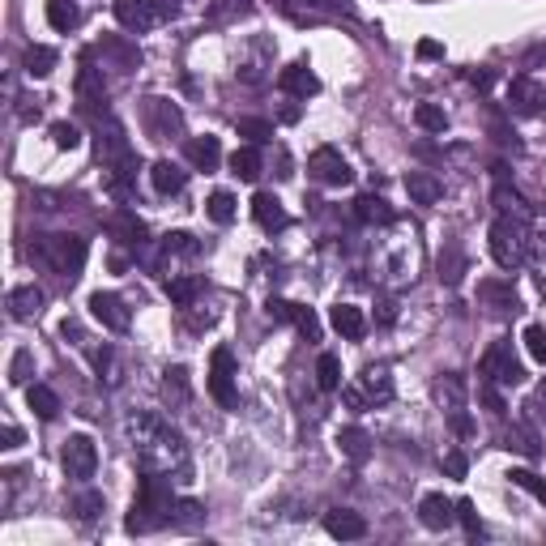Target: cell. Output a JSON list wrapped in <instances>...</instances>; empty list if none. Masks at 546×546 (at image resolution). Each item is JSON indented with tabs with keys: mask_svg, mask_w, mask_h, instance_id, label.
Returning a JSON list of instances; mask_svg holds the SVG:
<instances>
[{
	"mask_svg": "<svg viewBox=\"0 0 546 546\" xmlns=\"http://www.w3.org/2000/svg\"><path fill=\"white\" fill-rule=\"evenodd\" d=\"M124 435H129L132 452H137V461L141 469H159V474H188V449H184V435L167 423L162 414H132L124 423Z\"/></svg>",
	"mask_w": 546,
	"mask_h": 546,
	"instance_id": "6da1fadb",
	"label": "cell"
},
{
	"mask_svg": "<svg viewBox=\"0 0 546 546\" xmlns=\"http://www.w3.org/2000/svg\"><path fill=\"white\" fill-rule=\"evenodd\" d=\"M171 508H176V499H171L167 474L141 469V478H137V499H132V513H129V521H124V530L129 533L162 530V525H171Z\"/></svg>",
	"mask_w": 546,
	"mask_h": 546,
	"instance_id": "7a4b0ae2",
	"label": "cell"
},
{
	"mask_svg": "<svg viewBox=\"0 0 546 546\" xmlns=\"http://www.w3.org/2000/svg\"><path fill=\"white\" fill-rule=\"evenodd\" d=\"M491 257H496L499 269H516V265L530 260V231H525L521 218H513V214L496 218V226H491Z\"/></svg>",
	"mask_w": 546,
	"mask_h": 546,
	"instance_id": "3957f363",
	"label": "cell"
},
{
	"mask_svg": "<svg viewBox=\"0 0 546 546\" xmlns=\"http://www.w3.org/2000/svg\"><path fill=\"white\" fill-rule=\"evenodd\" d=\"M39 257L48 260L60 278L73 282L81 273V265H86V240H81V235H43V240H39Z\"/></svg>",
	"mask_w": 546,
	"mask_h": 546,
	"instance_id": "277c9868",
	"label": "cell"
},
{
	"mask_svg": "<svg viewBox=\"0 0 546 546\" xmlns=\"http://www.w3.org/2000/svg\"><path fill=\"white\" fill-rule=\"evenodd\" d=\"M235 354L226 350V346H214L209 354V393H214V402L223 405V410H235L240 405V388H235Z\"/></svg>",
	"mask_w": 546,
	"mask_h": 546,
	"instance_id": "5b68a950",
	"label": "cell"
},
{
	"mask_svg": "<svg viewBox=\"0 0 546 546\" xmlns=\"http://www.w3.org/2000/svg\"><path fill=\"white\" fill-rule=\"evenodd\" d=\"M478 371H482V380H491L499 388H513L525 380V368H521V359L513 354V341H496L491 350L482 354Z\"/></svg>",
	"mask_w": 546,
	"mask_h": 546,
	"instance_id": "8992f818",
	"label": "cell"
},
{
	"mask_svg": "<svg viewBox=\"0 0 546 546\" xmlns=\"http://www.w3.org/2000/svg\"><path fill=\"white\" fill-rule=\"evenodd\" d=\"M60 466H65L68 478H95V469H98V449H95V440L90 435H68L65 440V449H60Z\"/></svg>",
	"mask_w": 546,
	"mask_h": 546,
	"instance_id": "52a82bcc",
	"label": "cell"
},
{
	"mask_svg": "<svg viewBox=\"0 0 546 546\" xmlns=\"http://www.w3.org/2000/svg\"><path fill=\"white\" fill-rule=\"evenodd\" d=\"M435 402L449 410V423L457 435L474 432V423H469V414H466V385H461L457 376H440V380H435Z\"/></svg>",
	"mask_w": 546,
	"mask_h": 546,
	"instance_id": "ba28073f",
	"label": "cell"
},
{
	"mask_svg": "<svg viewBox=\"0 0 546 546\" xmlns=\"http://www.w3.org/2000/svg\"><path fill=\"white\" fill-rule=\"evenodd\" d=\"M307 171H312V179H321V184H329V188H346V184L354 179L350 162L341 159L333 145H321V150L307 159Z\"/></svg>",
	"mask_w": 546,
	"mask_h": 546,
	"instance_id": "9c48e42d",
	"label": "cell"
},
{
	"mask_svg": "<svg viewBox=\"0 0 546 546\" xmlns=\"http://www.w3.org/2000/svg\"><path fill=\"white\" fill-rule=\"evenodd\" d=\"M90 316H95L103 329H112V333H129V324H132V312L124 307L120 295H112V290H95V295H90Z\"/></svg>",
	"mask_w": 546,
	"mask_h": 546,
	"instance_id": "30bf717a",
	"label": "cell"
},
{
	"mask_svg": "<svg viewBox=\"0 0 546 546\" xmlns=\"http://www.w3.org/2000/svg\"><path fill=\"white\" fill-rule=\"evenodd\" d=\"M162 17V9L154 0H115V22L124 26V31H150L154 22Z\"/></svg>",
	"mask_w": 546,
	"mask_h": 546,
	"instance_id": "8fae6325",
	"label": "cell"
},
{
	"mask_svg": "<svg viewBox=\"0 0 546 546\" xmlns=\"http://www.w3.org/2000/svg\"><path fill=\"white\" fill-rule=\"evenodd\" d=\"M508 107L516 115H542L546 90L533 77H513V86H508Z\"/></svg>",
	"mask_w": 546,
	"mask_h": 546,
	"instance_id": "7c38bea8",
	"label": "cell"
},
{
	"mask_svg": "<svg viewBox=\"0 0 546 546\" xmlns=\"http://www.w3.org/2000/svg\"><path fill=\"white\" fill-rule=\"evenodd\" d=\"M145 124H150V132H154L159 141H167L171 132L184 129V115H179L176 103H167V98H150V103H145Z\"/></svg>",
	"mask_w": 546,
	"mask_h": 546,
	"instance_id": "4fadbf2b",
	"label": "cell"
},
{
	"mask_svg": "<svg viewBox=\"0 0 546 546\" xmlns=\"http://www.w3.org/2000/svg\"><path fill=\"white\" fill-rule=\"evenodd\" d=\"M418 521H423L427 530H449L452 521H457V504H452L449 496L432 491V496H423V504H418Z\"/></svg>",
	"mask_w": 546,
	"mask_h": 546,
	"instance_id": "5bb4252c",
	"label": "cell"
},
{
	"mask_svg": "<svg viewBox=\"0 0 546 546\" xmlns=\"http://www.w3.org/2000/svg\"><path fill=\"white\" fill-rule=\"evenodd\" d=\"M77 98H81V107H86V112H98V107L107 103V81H103V68L81 65V73H77Z\"/></svg>",
	"mask_w": 546,
	"mask_h": 546,
	"instance_id": "9a60e30c",
	"label": "cell"
},
{
	"mask_svg": "<svg viewBox=\"0 0 546 546\" xmlns=\"http://www.w3.org/2000/svg\"><path fill=\"white\" fill-rule=\"evenodd\" d=\"M278 86H282L290 98H312L316 90H321V77H316L307 65H287L282 73H278Z\"/></svg>",
	"mask_w": 546,
	"mask_h": 546,
	"instance_id": "2e32d148",
	"label": "cell"
},
{
	"mask_svg": "<svg viewBox=\"0 0 546 546\" xmlns=\"http://www.w3.org/2000/svg\"><path fill=\"white\" fill-rule=\"evenodd\" d=\"M324 530L333 538H341V542H354V538L368 533V521L359 513H350V508H333V513H324Z\"/></svg>",
	"mask_w": 546,
	"mask_h": 546,
	"instance_id": "e0dca14e",
	"label": "cell"
},
{
	"mask_svg": "<svg viewBox=\"0 0 546 546\" xmlns=\"http://www.w3.org/2000/svg\"><path fill=\"white\" fill-rule=\"evenodd\" d=\"M329 324L338 329L341 338H350V341H359L363 333H368V316H363V307H354V304H333Z\"/></svg>",
	"mask_w": 546,
	"mask_h": 546,
	"instance_id": "ac0fdd59",
	"label": "cell"
},
{
	"mask_svg": "<svg viewBox=\"0 0 546 546\" xmlns=\"http://www.w3.org/2000/svg\"><path fill=\"white\" fill-rule=\"evenodd\" d=\"M150 184H154V193L171 196V193H179V188L188 184V171H184L179 162H171V159H159L154 167H150Z\"/></svg>",
	"mask_w": 546,
	"mask_h": 546,
	"instance_id": "d6986e66",
	"label": "cell"
},
{
	"mask_svg": "<svg viewBox=\"0 0 546 546\" xmlns=\"http://www.w3.org/2000/svg\"><path fill=\"white\" fill-rule=\"evenodd\" d=\"M405 193H410V201H418V205H435V201L444 196V184H440L432 171H410V176H405Z\"/></svg>",
	"mask_w": 546,
	"mask_h": 546,
	"instance_id": "ffe728a7",
	"label": "cell"
},
{
	"mask_svg": "<svg viewBox=\"0 0 546 546\" xmlns=\"http://www.w3.org/2000/svg\"><path fill=\"white\" fill-rule=\"evenodd\" d=\"M354 218H359L363 226H388V223H393V209H388L385 196L363 193L359 201H354Z\"/></svg>",
	"mask_w": 546,
	"mask_h": 546,
	"instance_id": "44dd1931",
	"label": "cell"
},
{
	"mask_svg": "<svg viewBox=\"0 0 546 546\" xmlns=\"http://www.w3.org/2000/svg\"><path fill=\"white\" fill-rule=\"evenodd\" d=\"M252 218H257L265 231H282V226H287V209H282V201L273 193H257L252 196Z\"/></svg>",
	"mask_w": 546,
	"mask_h": 546,
	"instance_id": "7402d4cb",
	"label": "cell"
},
{
	"mask_svg": "<svg viewBox=\"0 0 546 546\" xmlns=\"http://www.w3.org/2000/svg\"><path fill=\"white\" fill-rule=\"evenodd\" d=\"M39 312H43V290L39 287H17L9 295V316L14 321H34Z\"/></svg>",
	"mask_w": 546,
	"mask_h": 546,
	"instance_id": "603a6c76",
	"label": "cell"
},
{
	"mask_svg": "<svg viewBox=\"0 0 546 546\" xmlns=\"http://www.w3.org/2000/svg\"><path fill=\"white\" fill-rule=\"evenodd\" d=\"M188 162H193L196 171H214V167L223 162L218 137H193V141H188Z\"/></svg>",
	"mask_w": 546,
	"mask_h": 546,
	"instance_id": "cb8c5ba5",
	"label": "cell"
},
{
	"mask_svg": "<svg viewBox=\"0 0 546 546\" xmlns=\"http://www.w3.org/2000/svg\"><path fill=\"white\" fill-rule=\"evenodd\" d=\"M162 397L176 405V410H179V405L193 402V385H188V371H184V368H167V371H162Z\"/></svg>",
	"mask_w": 546,
	"mask_h": 546,
	"instance_id": "d4e9b609",
	"label": "cell"
},
{
	"mask_svg": "<svg viewBox=\"0 0 546 546\" xmlns=\"http://www.w3.org/2000/svg\"><path fill=\"white\" fill-rule=\"evenodd\" d=\"M338 449L350 457L354 466H363V461L371 457V435L363 432V427H341V432H338Z\"/></svg>",
	"mask_w": 546,
	"mask_h": 546,
	"instance_id": "484cf974",
	"label": "cell"
},
{
	"mask_svg": "<svg viewBox=\"0 0 546 546\" xmlns=\"http://www.w3.org/2000/svg\"><path fill=\"white\" fill-rule=\"evenodd\" d=\"M231 176L243 179V184H257L260 179V150L257 145H240V150L231 154Z\"/></svg>",
	"mask_w": 546,
	"mask_h": 546,
	"instance_id": "4316f807",
	"label": "cell"
},
{
	"mask_svg": "<svg viewBox=\"0 0 546 546\" xmlns=\"http://www.w3.org/2000/svg\"><path fill=\"white\" fill-rule=\"evenodd\" d=\"M196 295H201V278L193 273H176V278H167V299L176 307H193Z\"/></svg>",
	"mask_w": 546,
	"mask_h": 546,
	"instance_id": "83f0119b",
	"label": "cell"
},
{
	"mask_svg": "<svg viewBox=\"0 0 546 546\" xmlns=\"http://www.w3.org/2000/svg\"><path fill=\"white\" fill-rule=\"evenodd\" d=\"M359 385H363V397L368 402H388L393 397V376H388V368H368L359 376Z\"/></svg>",
	"mask_w": 546,
	"mask_h": 546,
	"instance_id": "f1b7e54d",
	"label": "cell"
},
{
	"mask_svg": "<svg viewBox=\"0 0 546 546\" xmlns=\"http://www.w3.org/2000/svg\"><path fill=\"white\" fill-rule=\"evenodd\" d=\"M478 299L491 312H516V295L513 287H504V282H478Z\"/></svg>",
	"mask_w": 546,
	"mask_h": 546,
	"instance_id": "f546056e",
	"label": "cell"
},
{
	"mask_svg": "<svg viewBox=\"0 0 546 546\" xmlns=\"http://www.w3.org/2000/svg\"><path fill=\"white\" fill-rule=\"evenodd\" d=\"M26 405H31L43 423H51V418L60 414V397H56L48 385H31V388H26Z\"/></svg>",
	"mask_w": 546,
	"mask_h": 546,
	"instance_id": "4dcf8cb0",
	"label": "cell"
},
{
	"mask_svg": "<svg viewBox=\"0 0 546 546\" xmlns=\"http://www.w3.org/2000/svg\"><path fill=\"white\" fill-rule=\"evenodd\" d=\"M48 22H51V31L68 34V31H73V26L81 22L77 0H48Z\"/></svg>",
	"mask_w": 546,
	"mask_h": 546,
	"instance_id": "1f68e13d",
	"label": "cell"
},
{
	"mask_svg": "<svg viewBox=\"0 0 546 546\" xmlns=\"http://www.w3.org/2000/svg\"><path fill=\"white\" fill-rule=\"evenodd\" d=\"M112 235H120V243H145V223L137 218V214H129V209H120L112 218Z\"/></svg>",
	"mask_w": 546,
	"mask_h": 546,
	"instance_id": "d6a6232c",
	"label": "cell"
},
{
	"mask_svg": "<svg viewBox=\"0 0 546 546\" xmlns=\"http://www.w3.org/2000/svg\"><path fill=\"white\" fill-rule=\"evenodd\" d=\"M22 68H26L31 77H48L51 68H56V51L43 48V43H34V48H26V60H22Z\"/></svg>",
	"mask_w": 546,
	"mask_h": 546,
	"instance_id": "836d02e7",
	"label": "cell"
},
{
	"mask_svg": "<svg viewBox=\"0 0 546 546\" xmlns=\"http://www.w3.org/2000/svg\"><path fill=\"white\" fill-rule=\"evenodd\" d=\"M201 521H205V508L196 499H176V508H171V525L176 530H196Z\"/></svg>",
	"mask_w": 546,
	"mask_h": 546,
	"instance_id": "e575fe53",
	"label": "cell"
},
{
	"mask_svg": "<svg viewBox=\"0 0 546 546\" xmlns=\"http://www.w3.org/2000/svg\"><path fill=\"white\" fill-rule=\"evenodd\" d=\"M235 132H240L248 145H265V141H273V124L269 120H257V115H243L240 124H235Z\"/></svg>",
	"mask_w": 546,
	"mask_h": 546,
	"instance_id": "d590c367",
	"label": "cell"
},
{
	"mask_svg": "<svg viewBox=\"0 0 546 546\" xmlns=\"http://www.w3.org/2000/svg\"><path fill=\"white\" fill-rule=\"evenodd\" d=\"M316 385H321L324 393H338V388H341V363H338V354H321V363H316Z\"/></svg>",
	"mask_w": 546,
	"mask_h": 546,
	"instance_id": "8d00e7d4",
	"label": "cell"
},
{
	"mask_svg": "<svg viewBox=\"0 0 546 546\" xmlns=\"http://www.w3.org/2000/svg\"><path fill=\"white\" fill-rule=\"evenodd\" d=\"M414 120H418V129L423 132H444L449 129V115H444V107H435V103H418Z\"/></svg>",
	"mask_w": 546,
	"mask_h": 546,
	"instance_id": "74e56055",
	"label": "cell"
},
{
	"mask_svg": "<svg viewBox=\"0 0 546 546\" xmlns=\"http://www.w3.org/2000/svg\"><path fill=\"white\" fill-rule=\"evenodd\" d=\"M508 482L521 487V491H530L538 504H546V478H538L533 469H508Z\"/></svg>",
	"mask_w": 546,
	"mask_h": 546,
	"instance_id": "f35d334b",
	"label": "cell"
},
{
	"mask_svg": "<svg viewBox=\"0 0 546 546\" xmlns=\"http://www.w3.org/2000/svg\"><path fill=\"white\" fill-rule=\"evenodd\" d=\"M248 14H252V0H214L209 5L214 22H235V17H248Z\"/></svg>",
	"mask_w": 546,
	"mask_h": 546,
	"instance_id": "ab89813d",
	"label": "cell"
},
{
	"mask_svg": "<svg viewBox=\"0 0 546 546\" xmlns=\"http://www.w3.org/2000/svg\"><path fill=\"white\" fill-rule=\"evenodd\" d=\"M508 449H516L521 457H538V435H533V427H525V423H516L513 432H508Z\"/></svg>",
	"mask_w": 546,
	"mask_h": 546,
	"instance_id": "60d3db41",
	"label": "cell"
},
{
	"mask_svg": "<svg viewBox=\"0 0 546 546\" xmlns=\"http://www.w3.org/2000/svg\"><path fill=\"white\" fill-rule=\"evenodd\" d=\"M209 218H214V223L218 226H226V223H235V196L231 193H214L209 196Z\"/></svg>",
	"mask_w": 546,
	"mask_h": 546,
	"instance_id": "b9f144b4",
	"label": "cell"
},
{
	"mask_svg": "<svg viewBox=\"0 0 546 546\" xmlns=\"http://www.w3.org/2000/svg\"><path fill=\"white\" fill-rule=\"evenodd\" d=\"M290 321H295V329H299V333H304L307 341H316V338H321V321H316V312H312V307L295 304V312H290Z\"/></svg>",
	"mask_w": 546,
	"mask_h": 546,
	"instance_id": "7bdbcfd3",
	"label": "cell"
},
{
	"mask_svg": "<svg viewBox=\"0 0 546 546\" xmlns=\"http://www.w3.org/2000/svg\"><path fill=\"white\" fill-rule=\"evenodd\" d=\"M162 252H167V257H171V252H184V257H196V252H201V243H196L193 235H188V231H171V235L162 240Z\"/></svg>",
	"mask_w": 546,
	"mask_h": 546,
	"instance_id": "ee69618b",
	"label": "cell"
},
{
	"mask_svg": "<svg viewBox=\"0 0 546 546\" xmlns=\"http://www.w3.org/2000/svg\"><path fill=\"white\" fill-rule=\"evenodd\" d=\"M73 513H77V521H95V516H103V496H98V491H81V496L73 499Z\"/></svg>",
	"mask_w": 546,
	"mask_h": 546,
	"instance_id": "f6af8a7d",
	"label": "cell"
},
{
	"mask_svg": "<svg viewBox=\"0 0 546 546\" xmlns=\"http://www.w3.org/2000/svg\"><path fill=\"white\" fill-rule=\"evenodd\" d=\"M478 402L491 410L496 418H504L508 414V402H504V393H499V385H491V380H482L478 385Z\"/></svg>",
	"mask_w": 546,
	"mask_h": 546,
	"instance_id": "bcb514c9",
	"label": "cell"
},
{
	"mask_svg": "<svg viewBox=\"0 0 546 546\" xmlns=\"http://www.w3.org/2000/svg\"><path fill=\"white\" fill-rule=\"evenodd\" d=\"M525 350H530L533 363L546 368V329L542 324H525Z\"/></svg>",
	"mask_w": 546,
	"mask_h": 546,
	"instance_id": "7dc6e473",
	"label": "cell"
},
{
	"mask_svg": "<svg viewBox=\"0 0 546 546\" xmlns=\"http://www.w3.org/2000/svg\"><path fill=\"white\" fill-rule=\"evenodd\" d=\"M34 376V354L31 350H17L14 363H9V385H26Z\"/></svg>",
	"mask_w": 546,
	"mask_h": 546,
	"instance_id": "c3c4849f",
	"label": "cell"
},
{
	"mask_svg": "<svg viewBox=\"0 0 546 546\" xmlns=\"http://www.w3.org/2000/svg\"><path fill=\"white\" fill-rule=\"evenodd\" d=\"M51 141H56V150H77V145H81L77 124H68V120H56V124H51Z\"/></svg>",
	"mask_w": 546,
	"mask_h": 546,
	"instance_id": "681fc988",
	"label": "cell"
},
{
	"mask_svg": "<svg viewBox=\"0 0 546 546\" xmlns=\"http://www.w3.org/2000/svg\"><path fill=\"white\" fill-rule=\"evenodd\" d=\"M457 521L466 525L469 538H478V533H482V521H478V513H474V504H469V499H457Z\"/></svg>",
	"mask_w": 546,
	"mask_h": 546,
	"instance_id": "f907efd6",
	"label": "cell"
},
{
	"mask_svg": "<svg viewBox=\"0 0 546 546\" xmlns=\"http://www.w3.org/2000/svg\"><path fill=\"white\" fill-rule=\"evenodd\" d=\"M496 205L499 209H513V218H521V214H525V201H521V196L513 193V188H508V184H504V179H499V188H496Z\"/></svg>",
	"mask_w": 546,
	"mask_h": 546,
	"instance_id": "816d5d0a",
	"label": "cell"
},
{
	"mask_svg": "<svg viewBox=\"0 0 546 546\" xmlns=\"http://www.w3.org/2000/svg\"><path fill=\"white\" fill-rule=\"evenodd\" d=\"M393 321H397V299H388V295H385V299L376 304V324H385V329H388Z\"/></svg>",
	"mask_w": 546,
	"mask_h": 546,
	"instance_id": "f5cc1de1",
	"label": "cell"
},
{
	"mask_svg": "<svg viewBox=\"0 0 546 546\" xmlns=\"http://www.w3.org/2000/svg\"><path fill=\"white\" fill-rule=\"evenodd\" d=\"M290 312H295V304H287V299H269L265 304V316L269 321H290Z\"/></svg>",
	"mask_w": 546,
	"mask_h": 546,
	"instance_id": "db71d44e",
	"label": "cell"
},
{
	"mask_svg": "<svg viewBox=\"0 0 546 546\" xmlns=\"http://www.w3.org/2000/svg\"><path fill=\"white\" fill-rule=\"evenodd\" d=\"M418 60H444V43H435V39H423V43H418Z\"/></svg>",
	"mask_w": 546,
	"mask_h": 546,
	"instance_id": "11a10c76",
	"label": "cell"
},
{
	"mask_svg": "<svg viewBox=\"0 0 546 546\" xmlns=\"http://www.w3.org/2000/svg\"><path fill=\"white\" fill-rule=\"evenodd\" d=\"M17 115H22V124H34V120L43 115V107H39V98H22V107H17Z\"/></svg>",
	"mask_w": 546,
	"mask_h": 546,
	"instance_id": "9f6ffc18",
	"label": "cell"
},
{
	"mask_svg": "<svg viewBox=\"0 0 546 546\" xmlns=\"http://www.w3.org/2000/svg\"><path fill=\"white\" fill-rule=\"evenodd\" d=\"M273 167H278V171H273V176H278V179H290V176H295V171H290V154H287V150H282V145L273 150Z\"/></svg>",
	"mask_w": 546,
	"mask_h": 546,
	"instance_id": "6f0895ef",
	"label": "cell"
},
{
	"mask_svg": "<svg viewBox=\"0 0 546 546\" xmlns=\"http://www.w3.org/2000/svg\"><path fill=\"white\" fill-rule=\"evenodd\" d=\"M444 469H449L452 478H466V452H449L444 457Z\"/></svg>",
	"mask_w": 546,
	"mask_h": 546,
	"instance_id": "680465c9",
	"label": "cell"
},
{
	"mask_svg": "<svg viewBox=\"0 0 546 546\" xmlns=\"http://www.w3.org/2000/svg\"><path fill=\"white\" fill-rule=\"evenodd\" d=\"M0 449H22V427H14V423H9V427L0 432Z\"/></svg>",
	"mask_w": 546,
	"mask_h": 546,
	"instance_id": "91938a15",
	"label": "cell"
},
{
	"mask_svg": "<svg viewBox=\"0 0 546 546\" xmlns=\"http://www.w3.org/2000/svg\"><path fill=\"white\" fill-rule=\"evenodd\" d=\"M341 402L350 405V410H363V405H368V397H363V388H341Z\"/></svg>",
	"mask_w": 546,
	"mask_h": 546,
	"instance_id": "94428289",
	"label": "cell"
},
{
	"mask_svg": "<svg viewBox=\"0 0 546 546\" xmlns=\"http://www.w3.org/2000/svg\"><path fill=\"white\" fill-rule=\"evenodd\" d=\"M530 257L538 260V265H542L546 269V240H530Z\"/></svg>",
	"mask_w": 546,
	"mask_h": 546,
	"instance_id": "6125c7cd",
	"label": "cell"
},
{
	"mask_svg": "<svg viewBox=\"0 0 546 546\" xmlns=\"http://www.w3.org/2000/svg\"><path fill=\"white\" fill-rule=\"evenodd\" d=\"M469 81H474L478 90H487V86H491V73H487V68H474V73H469Z\"/></svg>",
	"mask_w": 546,
	"mask_h": 546,
	"instance_id": "be15d7a7",
	"label": "cell"
},
{
	"mask_svg": "<svg viewBox=\"0 0 546 546\" xmlns=\"http://www.w3.org/2000/svg\"><path fill=\"white\" fill-rule=\"evenodd\" d=\"M538 397H542V402H546V380H542V385H538Z\"/></svg>",
	"mask_w": 546,
	"mask_h": 546,
	"instance_id": "e7e4bbea",
	"label": "cell"
}]
</instances>
